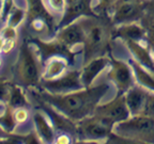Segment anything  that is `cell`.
I'll use <instances>...</instances> for the list:
<instances>
[{"label":"cell","instance_id":"6da1fadb","mask_svg":"<svg viewBox=\"0 0 154 144\" xmlns=\"http://www.w3.org/2000/svg\"><path fill=\"white\" fill-rule=\"evenodd\" d=\"M110 89V83L103 82L88 88H82L65 94H51L42 89L30 88L28 93L35 101H43L58 110L74 122L93 114L96 106Z\"/></svg>","mask_w":154,"mask_h":144},{"label":"cell","instance_id":"7a4b0ae2","mask_svg":"<svg viewBox=\"0 0 154 144\" xmlns=\"http://www.w3.org/2000/svg\"><path fill=\"white\" fill-rule=\"evenodd\" d=\"M43 61L36 46L25 40L19 46L18 57L15 64V78L22 86L38 88L42 79Z\"/></svg>","mask_w":154,"mask_h":144},{"label":"cell","instance_id":"3957f363","mask_svg":"<svg viewBox=\"0 0 154 144\" xmlns=\"http://www.w3.org/2000/svg\"><path fill=\"white\" fill-rule=\"evenodd\" d=\"M111 137L133 143H154V116L143 113L131 115L113 125Z\"/></svg>","mask_w":154,"mask_h":144},{"label":"cell","instance_id":"277c9868","mask_svg":"<svg viewBox=\"0 0 154 144\" xmlns=\"http://www.w3.org/2000/svg\"><path fill=\"white\" fill-rule=\"evenodd\" d=\"M97 16L88 17L86 38L82 45L85 63L93 58L105 55L112 38L113 30H111L110 25L105 19L97 18Z\"/></svg>","mask_w":154,"mask_h":144},{"label":"cell","instance_id":"5b68a950","mask_svg":"<svg viewBox=\"0 0 154 144\" xmlns=\"http://www.w3.org/2000/svg\"><path fill=\"white\" fill-rule=\"evenodd\" d=\"M112 126L94 114L82 118L76 124V142L100 143L108 142Z\"/></svg>","mask_w":154,"mask_h":144},{"label":"cell","instance_id":"8992f818","mask_svg":"<svg viewBox=\"0 0 154 144\" xmlns=\"http://www.w3.org/2000/svg\"><path fill=\"white\" fill-rule=\"evenodd\" d=\"M93 114L110 124L112 127L117 123L128 118L131 113L125 103L124 93H117L116 97L111 100L104 104L100 103L96 106Z\"/></svg>","mask_w":154,"mask_h":144},{"label":"cell","instance_id":"52a82bcc","mask_svg":"<svg viewBox=\"0 0 154 144\" xmlns=\"http://www.w3.org/2000/svg\"><path fill=\"white\" fill-rule=\"evenodd\" d=\"M88 17L89 16L80 17L70 24L58 28V31L55 34V38L75 51L78 47L82 48L85 38H86Z\"/></svg>","mask_w":154,"mask_h":144},{"label":"cell","instance_id":"ba28073f","mask_svg":"<svg viewBox=\"0 0 154 144\" xmlns=\"http://www.w3.org/2000/svg\"><path fill=\"white\" fill-rule=\"evenodd\" d=\"M107 78L116 86L118 93H125L131 86L136 83L133 70L128 61L116 59L115 57L110 58Z\"/></svg>","mask_w":154,"mask_h":144},{"label":"cell","instance_id":"9c48e42d","mask_svg":"<svg viewBox=\"0 0 154 144\" xmlns=\"http://www.w3.org/2000/svg\"><path fill=\"white\" fill-rule=\"evenodd\" d=\"M38 88L51 94H65L85 88L80 80V70H69L54 80H42Z\"/></svg>","mask_w":154,"mask_h":144},{"label":"cell","instance_id":"30bf717a","mask_svg":"<svg viewBox=\"0 0 154 144\" xmlns=\"http://www.w3.org/2000/svg\"><path fill=\"white\" fill-rule=\"evenodd\" d=\"M30 41L36 46L43 63L47 60L48 58L54 57V56H62V57H65L67 60L70 61L71 65H74L76 51L63 45L62 43H60L55 38H51V40L32 38Z\"/></svg>","mask_w":154,"mask_h":144},{"label":"cell","instance_id":"8fae6325","mask_svg":"<svg viewBox=\"0 0 154 144\" xmlns=\"http://www.w3.org/2000/svg\"><path fill=\"white\" fill-rule=\"evenodd\" d=\"M142 12L140 1H121L116 3L110 13V22L112 25L125 24L137 20Z\"/></svg>","mask_w":154,"mask_h":144},{"label":"cell","instance_id":"7c38bea8","mask_svg":"<svg viewBox=\"0 0 154 144\" xmlns=\"http://www.w3.org/2000/svg\"><path fill=\"white\" fill-rule=\"evenodd\" d=\"M110 64V57L106 55L93 58L88 62H86L80 70V80L85 88L91 86L95 79L106 68H108Z\"/></svg>","mask_w":154,"mask_h":144},{"label":"cell","instance_id":"4fadbf2b","mask_svg":"<svg viewBox=\"0 0 154 144\" xmlns=\"http://www.w3.org/2000/svg\"><path fill=\"white\" fill-rule=\"evenodd\" d=\"M31 121L33 123V130L41 143H55L57 132L44 111L36 108L31 114Z\"/></svg>","mask_w":154,"mask_h":144},{"label":"cell","instance_id":"5bb4252c","mask_svg":"<svg viewBox=\"0 0 154 144\" xmlns=\"http://www.w3.org/2000/svg\"><path fill=\"white\" fill-rule=\"evenodd\" d=\"M150 93L151 92L142 88V86H138L137 83H135L125 92V103H126L131 115L141 114L143 112L144 106H146Z\"/></svg>","mask_w":154,"mask_h":144},{"label":"cell","instance_id":"9a60e30c","mask_svg":"<svg viewBox=\"0 0 154 144\" xmlns=\"http://www.w3.org/2000/svg\"><path fill=\"white\" fill-rule=\"evenodd\" d=\"M71 63L65 57L62 56H54L48 58L43 63V72L42 80H54L64 75L70 70Z\"/></svg>","mask_w":154,"mask_h":144},{"label":"cell","instance_id":"2e32d148","mask_svg":"<svg viewBox=\"0 0 154 144\" xmlns=\"http://www.w3.org/2000/svg\"><path fill=\"white\" fill-rule=\"evenodd\" d=\"M128 50L130 51L131 57L139 64L144 66L154 73V60L152 50L147 45H143L142 41H123Z\"/></svg>","mask_w":154,"mask_h":144},{"label":"cell","instance_id":"e0dca14e","mask_svg":"<svg viewBox=\"0 0 154 144\" xmlns=\"http://www.w3.org/2000/svg\"><path fill=\"white\" fill-rule=\"evenodd\" d=\"M112 35L122 41H142L146 36V30L137 20H135L117 25L113 29Z\"/></svg>","mask_w":154,"mask_h":144},{"label":"cell","instance_id":"ac0fdd59","mask_svg":"<svg viewBox=\"0 0 154 144\" xmlns=\"http://www.w3.org/2000/svg\"><path fill=\"white\" fill-rule=\"evenodd\" d=\"M128 61L133 70L135 82L138 86H142L144 89H147L148 91L154 93V73L146 68L144 66H142L141 64H139L132 57L128 58Z\"/></svg>","mask_w":154,"mask_h":144},{"label":"cell","instance_id":"d6986e66","mask_svg":"<svg viewBox=\"0 0 154 144\" xmlns=\"http://www.w3.org/2000/svg\"><path fill=\"white\" fill-rule=\"evenodd\" d=\"M5 106L13 110L17 108H30L31 103L29 100L27 93L25 92L24 86L18 83H12Z\"/></svg>","mask_w":154,"mask_h":144},{"label":"cell","instance_id":"ffe728a7","mask_svg":"<svg viewBox=\"0 0 154 144\" xmlns=\"http://www.w3.org/2000/svg\"><path fill=\"white\" fill-rule=\"evenodd\" d=\"M43 3L46 10L57 19V22H59L65 12L67 1L66 0H43Z\"/></svg>","mask_w":154,"mask_h":144},{"label":"cell","instance_id":"44dd1931","mask_svg":"<svg viewBox=\"0 0 154 144\" xmlns=\"http://www.w3.org/2000/svg\"><path fill=\"white\" fill-rule=\"evenodd\" d=\"M0 126L2 127V129L8 134H13L15 132V129L17 128L18 124L15 121L14 113H13V109L10 107L5 106V110L2 114L0 115Z\"/></svg>","mask_w":154,"mask_h":144},{"label":"cell","instance_id":"7402d4cb","mask_svg":"<svg viewBox=\"0 0 154 144\" xmlns=\"http://www.w3.org/2000/svg\"><path fill=\"white\" fill-rule=\"evenodd\" d=\"M119 0H97V5L94 8V10H96V14L99 15L111 13L116 3Z\"/></svg>","mask_w":154,"mask_h":144},{"label":"cell","instance_id":"603a6c76","mask_svg":"<svg viewBox=\"0 0 154 144\" xmlns=\"http://www.w3.org/2000/svg\"><path fill=\"white\" fill-rule=\"evenodd\" d=\"M13 113H14L15 121L18 125L24 124L31 118V112L29 108H17L13 110Z\"/></svg>","mask_w":154,"mask_h":144},{"label":"cell","instance_id":"cb8c5ba5","mask_svg":"<svg viewBox=\"0 0 154 144\" xmlns=\"http://www.w3.org/2000/svg\"><path fill=\"white\" fill-rule=\"evenodd\" d=\"M12 82L9 81L8 79H2L0 78V103L7 104L8 97H9L10 90H11Z\"/></svg>","mask_w":154,"mask_h":144},{"label":"cell","instance_id":"d4e9b609","mask_svg":"<svg viewBox=\"0 0 154 144\" xmlns=\"http://www.w3.org/2000/svg\"><path fill=\"white\" fill-rule=\"evenodd\" d=\"M0 35L2 36L5 40L17 41V38H18V31H17V28L5 25L2 28L0 29Z\"/></svg>","mask_w":154,"mask_h":144},{"label":"cell","instance_id":"484cf974","mask_svg":"<svg viewBox=\"0 0 154 144\" xmlns=\"http://www.w3.org/2000/svg\"><path fill=\"white\" fill-rule=\"evenodd\" d=\"M142 113H143V114H148V115H153L154 116V93L153 92L150 93Z\"/></svg>","mask_w":154,"mask_h":144},{"label":"cell","instance_id":"4316f807","mask_svg":"<svg viewBox=\"0 0 154 144\" xmlns=\"http://www.w3.org/2000/svg\"><path fill=\"white\" fill-rule=\"evenodd\" d=\"M16 45V41H13V40H5V44H3V48L1 53L3 55H8V53L12 52L13 49L15 48Z\"/></svg>","mask_w":154,"mask_h":144},{"label":"cell","instance_id":"83f0119b","mask_svg":"<svg viewBox=\"0 0 154 144\" xmlns=\"http://www.w3.org/2000/svg\"><path fill=\"white\" fill-rule=\"evenodd\" d=\"M9 136H10V134L5 132V130L2 129V127L0 126V143H5V141L8 139Z\"/></svg>","mask_w":154,"mask_h":144},{"label":"cell","instance_id":"f1b7e54d","mask_svg":"<svg viewBox=\"0 0 154 144\" xmlns=\"http://www.w3.org/2000/svg\"><path fill=\"white\" fill-rule=\"evenodd\" d=\"M5 5H7V0H0V17L3 16Z\"/></svg>","mask_w":154,"mask_h":144},{"label":"cell","instance_id":"f546056e","mask_svg":"<svg viewBox=\"0 0 154 144\" xmlns=\"http://www.w3.org/2000/svg\"><path fill=\"white\" fill-rule=\"evenodd\" d=\"M3 44H5V38H3L2 36L0 35V53H1V51H2Z\"/></svg>","mask_w":154,"mask_h":144},{"label":"cell","instance_id":"4dcf8cb0","mask_svg":"<svg viewBox=\"0 0 154 144\" xmlns=\"http://www.w3.org/2000/svg\"><path fill=\"white\" fill-rule=\"evenodd\" d=\"M5 105L2 103H0V115L5 112Z\"/></svg>","mask_w":154,"mask_h":144},{"label":"cell","instance_id":"1f68e13d","mask_svg":"<svg viewBox=\"0 0 154 144\" xmlns=\"http://www.w3.org/2000/svg\"><path fill=\"white\" fill-rule=\"evenodd\" d=\"M2 63H3V59H2V57L0 56V68H1V66H2Z\"/></svg>","mask_w":154,"mask_h":144},{"label":"cell","instance_id":"d6a6232c","mask_svg":"<svg viewBox=\"0 0 154 144\" xmlns=\"http://www.w3.org/2000/svg\"><path fill=\"white\" fill-rule=\"evenodd\" d=\"M152 55H153V60H154V49H153V51H152Z\"/></svg>","mask_w":154,"mask_h":144}]
</instances>
